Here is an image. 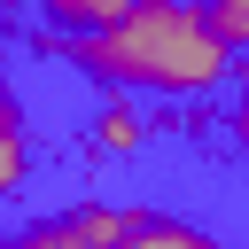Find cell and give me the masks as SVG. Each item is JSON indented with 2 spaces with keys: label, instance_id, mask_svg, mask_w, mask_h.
<instances>
[{
  "label": "cell",
  "instance_id": "9c48e42d",
  "mask_svg": "<svg viewBox=\"0 0 249 249\" xmlns=\"http://www.w3.org/2000/svg\"><path fill=\"white\" fill-rule=\"evenodd\" d=\"M226 124H233V140L249 148V62H241V78H233V109H226Z\"/></svg>",
  "mask_w": 249,
  "mask_h": 249
},
{
  "label": "cell",
  "instance_id": "52a82bcc",
  "mask_svg": "<svg viewBox=\"0 0 249 249\" xmlns=\"http://www.w3.org/2000/svg\"><path fill=\"white\" fill-rule=\"evenodd\" d=\"M132 249H218V241H210V233H195V226H179V218H140Z\"/></svg>",
  "mask_w": 249,
  "mask_h": 249
},
{
  "label": "cell",
  "instance_id": "6da1fadb",
  "mask_svg": "<svg viewBox=\"0 0 249 249\" xmlns=\"http://www.w3.org/2000/svg\"><path fill=\"white\" fill-rule=\"evenodd\" d=\"M39 54L78 62L101 93H156V101H202V93H233L241 78V47L218 31V16L202 0H132L117 23L101 31H39Z\"/></svg>",
  "mask_w": 249,
  "mask_h": 249
},
{
  "label": "cell",
  "instance_id": "8fae6325",
  "mask_svg": "<svg viewBox=\"0 0 249 249\" xmlns=\"http://www.w3.org/2000/svg\"><path fill=\"white\" fill-rule=\"evenodd\" d=\"M202 8H210V0H202Z\"/></svg>",
  "mask_w": 249,
  "mask_h": 249
},
{
  "label": "cell",
  "instance_id": "30bf717a",
  "mask_svg": "<svg viewBox=\"0 0 249 249\" xmlns=\"http://www.w3.org/2000/svg\"><path fill=\"white\" fill-rule=\"evenodd\" d=\"M0 62H8V47H0ZM0 86H8V78H0Z\"/></svg>",
  "mask_w": 249,
  "mask_h": 249
},
{
  "label": "cell",
  "instance_id": "277c9868",
  "mask_svg": "<svg viewBox=\"0 0 249 249\" xmlns=\"http://www.w3.org/2000/svg\"><path fill=\"white\" fill-rule=\"evenodd\" d=\"M23 179H31V124H23L16 93L0 86V202L23 195Z\"/></svg>",
  "mask_w": 249,
  "mask_h": 249
},
{
  "label": "cell",
  "instance_id": "5b68a950",
  "mask_svg": "<svg viewBox=\"0 0 249 249\" xmlns=\"http://www.w3.org/2000/svg\"><path fill=\"white\" fill-rule=\"evenodd\" d=\"M23 8H31L39 23H54V31H70V39H78V31H101V23H117L132 0H23Z\"/></svg>",
  "mask_w": 249,
  "mask_h": 249
},
{
  "label": "cell",
  "instance_id": "8992f818",
  "mask_svg": "<svg viewBox=\"0 0 249 249\" xmlns=\"http://www.w3.org/2000/svg\"><path fill=\"white\" fill-rule=\"evenodd\" d=\"M0 249H86V241H78V226H70V210H62V218H31V226L8 233Z\"/></svg>",
  "mask_w": 249,
  "mask_h": 249
},
{
  "label": "cell",
  "instance_id": "3957f363",
  "mask_svg": "<svg viewBox=\"0 0 249 249\" xmlns=\"http://www.w3.org/2000/svg\"><path fill=\"white\" fill-rule=\"evenodd\" d=\"M140 218H148V210H132V202H101V195L70 202V226H78V241H86V249H132Z\"/></svg>",
  "mask_w": 249,
  "mask_h": 249
},
{
  "label": "cell",
  "instance_id": "7a4b0ae2",
  "mask_svg": "<svg viewBox=\"0 0 249 249\" xmlns=\"http://www.w3.org/2000/svg\"><path fill=\"white\" fill-rule=\"evenodd\" d=\"M148 109H140V93H101V109H93V148L101 156H140L148 148Z\"/></svg>",
  "mask_w": 249,
  "mask_h": 249
},
{
  "label": "cell",
  "instance_id": "ba28073f",
  "mask_svg": "<svg viewBox=\"0 0 249 249\" xmlns=\"http://www.w3.org/2000/svg\"><path fill=\"white\" fill-rule=\"evenodd\" d=\"M210 16H218V31L249 54V0H210Z\"/></svg>",
  "mask_w": 249,
  "mask_h": 249
}]
</instances>
